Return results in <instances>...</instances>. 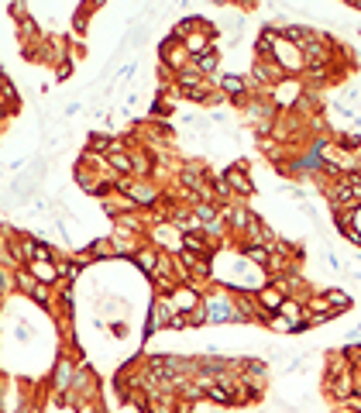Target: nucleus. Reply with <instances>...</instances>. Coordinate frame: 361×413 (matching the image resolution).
I'll return each instance as SVG.
<instances>
[{"mask_svg":"<svg viewBox=\"0 0 361 413\" xmlns=\"http://www.w3.org/2000/svg\"><path fill=\"white\" fill-rule=\"evenodd\" d=\"M203 310L210 324H241L238 320V307H234V290L227 286H214L203 293Z\"/></svg>","mask_w":361,"mask_h":413,"instance_id":"obj_1","label":"nucleus"},{"mask_svg":"<svg viewBox=\"0 0 361 413\" xmlns=\"http://www.w3.org/2000/svg\"><path fill=\"white\" fill-rule=\"evenodd\" d=\"M80 358H73V355L59 352L56 355V362H52V372H48V386H52V393L62 396L73 389V382H76V372H80Z\"/></svg>","mask_w":361,"mask_h":413,"instance_id":"obj_2","label":"nucleus"},{"mask_svg":"<svg viewBox=\"0 0 361 413\" xmlns=\"http://www.w3.org/2000/svg\"><path fill=\"white\" fill-rule=\"evenodd\" d=\"M176 317V307H172V296H152V310H148V324H145V337H152L155 331H165Z\"/></svg>","mask_w":361,"mask_h":413,"instance_id":"obj_3","label":"nucleus"},{"mask_svg":"<svg viewBox=\"0 0 361 413\" xmlns=\"http://www.w3.org/2000/svg\"><path fill=\"white\" fill-rule=\"evenodd\" d=\"M272 59H276V66H279L286 76H303L306 73V62H303V52L296 49V45H289L286 39L276 41V52H272Z\"/></svg>","mask_w":361,"mask_h":413,"instance_id":"obj_4","label":"nucleus"},{"mask_svg":"<svg viewBox=\"0 0 361 413\" xmlns=\"http://www.w3.org/2000/svg\"><path fill=\"white\" fill-rule=\"evenodd\" d=\"M221 176H224V183L231 186V193H234V197H241V200L255 197V179H251V173H248V165H244V162L227 165Z\"/></svg>","mask_w":361,"mask_h":413,"instance_id":"obj_5","label":"nucleus"},{"mask_svg":"<svg viewBox=\"0 0 361 413\" xmlns=\"http://www.w3.org/2000/svg\"><path fill=\"white\" fill-rule=\"evenodd\" d=\"M323 393L338 403H347L355 399V372H344V375H334V379H323Z\"/></svg>","mask_w":361,"mask_h":413,"instance_id":"obj_6","label":"nucleus"},{"mask_svg":"<svg viewBox=\"0 0 361 413\" xmlns=\"http://www.w3.org/2000/svg\"><path fill=\"white\" fill-rule=\"evenodd\" d=\"M172 307H176V314H193L197 307H203V290H197V286H179V290L172 293Z\"/></svg>","mask_w":361,"mask_h":413,"instance_id":"obj_7","label":"nucleus"},{"mask_svg":"<svg viewBox=\"0 0 361 413\" xmlns=\"http://www.w3.org/2000/svg\"><path fill=\"white\" fill-rule=\"evenodd\" d=\"M86 255H90V262H110V258H117V252H114V241H110V235L97 238V241H90L86 248H83Z\"/></svg>","mask_w":361,"mask_h":413,"instance_id":"obj_8","label":"nucleus"},{"mask_svg":"<svg viewBox=\"0 0 361 413\" xmlns=\"http://www.w3.org/2000/svg\"><path fill=\"white\" fill-rule=\"evenodd\" d=\"M159 258H162V252L155 248V245H152V241H148V245H145V248H141V252H138L135 258H131V262H135L141 272L152 279V275H155V269H159Z\"/></svg>","mask_w":361,"mask_h":413,"instance_id":"obj_9","label":"nucleus"},{"mask_svg":"<svg viewBox=\"0 0 361 413\" xmlns=\"http://www.w3.org/2000/svg\"><path fill=\"white\" fill-rule=\"evenodd\" d=\"M200 76H217V69H221V49H210V52H203V56H197V59L189 62Z\"/></svg>","mask_w":361,"mask_h":413,"instance_id":"obj_10","label":"nucleus"},{"mask_svg":"<svg viewBox=\"0 0 361 413\" xmlns=\"http://www.w3.org/2000/svg\"><path fill=\"white\" fill-rule=\"evenodd\" d=\"M255 296H258V303H261V310H265V314H279L282 303H286V296H282L279 290L272 286V282H265V286H261Z\"/></svg>","mask_w":361,"mask_h":413,"instance_id":"obj_11","label":"nucleus"},{"mask_svg":"<svg viewBox=\"0 0 361 413\" xmlns=\"http://www.w3.org/2000/svg\"><path fill=\"white\" fill-rule=\"evenodd\" d=\"M28 269L35 272V279L41 286H59V265L56 262H31Z\"/></svg>","mask_w":361,"mask_h":413,"instance_id":"obj_12","label":"nucleus"},{"mask_svg":"<svg viewBox=\"0 0 361 413\" xmlns=\"http://www.w3.org/2000/svg\"><path fill=\"white\" fill-rule=\"evenodd\" d=\"M238 252L248 258L251 265H258V269H265V265L272 262V248H265V245H238Z\"/></svg>","mask_w":361,"mask_h":413,"instance_id":"obj_13","label":"nucleus"},{"mask_svg":"<svg viewBox=\"0 0 361 413\" xmlns=\"http://www.w3.org/2000/svg\"><path fill=\"white\" fill-rule=\"evenodd\" d=\"M323 296H327V303H330V310H334V314H338V317H341L344 310L351 307V296L344 293L341 286H327V290H323Z\"/></svg>","mask_w":361,"mask_h":413,"instance_id":"obj_14","label":"nucleus"},{"mask_svg":"<svg viewBox=\"0 0 361 413\" xmlns=\"http://www.w3.org/2000/svg\"><path fill=\"white\" fill-rule=\"evenodd\" d=\"M107 162H110V173H114V176H131V173H135V165H131V148L114 152Z\"/></svg>","mask_w":361,"mask_h":413,"instance_id":"obj_15","label":"nucleus"},{"mask_svg":"<svg viewBox=\"0 0 361 413\" xmlns=\"http://www.w3.org/2000/svg\"><path fill=\"white\" fill-rule=\"evenodd\" d=\"M14 282H18V290H21L24 296H28L31 290H35V286H38V279H35V272H31L28 265H21V269H14Z\"/></svg>","mask_w":361,"mask_h":413,"instance_id":"obj_16","label":"nucleus"},{"mask_svg":"<svg viewBox=\"0 0 361 413\" xmlns=\"http://www.w3.org/2000/svg\"><path fill=\"white\" fill-rule=\"evenodd\" d=\"M52 293H56L52 286H41V282H38V286L28 293V300H31L35 307H41V310H52Z\"/></svg>","mask_w":361,"mask_h":413,"instance_id":"obj_17","label":"nucleus"},{"mask_svg":"<svg viewBox=\"0 0 361 413\" xmlns=\"http://www.w3.org/2000/svg\"><path fill=\"white\" fill-rule=\"evenodd\" d=\"M69 76H73V56H69L66 62H59V66H56V79H69Z\"/></svg>","mask_w":361,"mask_h":413,"instance_id":"obj_18","label":"nucleus"},{"mask_svg":"<svg viewBox=\"0 0 361 413\" xmlns=\"http://www.w3.org/2000/svg\"><path fill=\"white\" fill-rule=\"evenodd\" d=\"M110 335L124 337V335H127V324H124V320H114V324H110Z\"/></svg>","mask_w":361,"mask_h":413,"instance_id":"obj_19","label":"nucleus"},{"mask_svg":"<svg viewBox=\"0 0 361 413\" xmlns=\"http://www.w3.org/2000/svg\"><path fill=\"white\" fill-rule=\"evenodd\" d=\"M355 399H361V369H355Z\"/></svg>","mask_w":361,"mask_h":413,"instance_id":"obj_20","label":"nucleus"},{"mask_svg":"<svg viewBox=\"0 0 361 413\" xmlns=\"http://www.w3.org/2000/svg\"><path fill=\"white\" fill-rule=\"evenodd\" d=\"M347 7H351V11H361V0H347Z\"/></svg>","mask_w":361,"mask_h":413,"instance_id":"obj_21","label":"nucleus"}]
</instances>
